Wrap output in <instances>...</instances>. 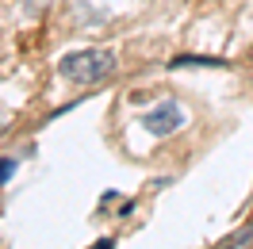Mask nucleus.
<instances>
[{
	"label": "nucleus",
	"instance_id": "obj_1",
	"mask_svg": "<svg viewBox=\"0 0 253 249\" xmlns=\"http://www.w3.org/2000/svg\"><path fill=\"white\" fill-rule=\"evenodd\" d=\"M58 73L65 81H73V84H96V81H104L115 73V54L111 50H73V54H65L62 62H58Z\"/></svg>",
	"mask_w": 253,
	"mask_h": 249
},
{
	"label": "nucleus",
	"instance_id": "obj_2",
	"mask_svg": "<svg viewBox=\"0 0 253 249\" xmlns=\"http://www.w3.org/2000/svg\"><path fill=\"white\" fill-rule=\"evenodd\" d=\"M142 123H146V130H150L154 138H169V134H176V130L184 126V111H180V104L169 100V104H158Z\"/></svg>",
	"mask_w": 253,
	"mask_h": 249
},
{
	"label": "nucleus",
	"instance_id": "obj_3",
	"mask_svg": "<svg viewBox=\"0 0 253 249\" xmlns=\"http://www.w3.org/2000/svg\"><path fill=\"white\" fill-rule=\"evenodd\" d=\"M173 69H184V65H192V69H200V65H207V69H219V65H230L222 62V58H200V54H180V58H173Z\"/></svg>",
	"mask_w": 253,
	"mask_h": 249
},
{
	"label": "nucleus",
	"instance_id": "obj_4",
	"mask_svg": "<svg viewBox=\"0 0 253 249\" xmlns=\"http://www.w3.org/2000/svg\"><path fill=\"white\" fill-rule=\"evenodd\" d=\"M222 246H226V249H253V222H246L242 230H234Z\"/></svg>",
	"mask_w": 253,
	"mask_h": 249
},
{
	"label": "nucleus",
	"instance_id": "obj_5",
	"mask_svg": "<svg viewBox=\"0 0 253 249\" xmlns=\"http://www.w3.org/2000/svg\"><path fill=\"white\" fill-rule=\"evenodd\" d=\"M12 172H16V157H0V188L12 180Z\"/></svg>",
	"mask_w": 253,
	"mask_h": 249
},
{
	"label": "nucleus",
	"instance_id": "obj_6",
	"mask_svg": "<svg viewBox=\"0 0 253 249\" xmlns=\"http://www.w3.org/2000/svg\"><path fill=\"white\" fill-rule=\"evenodd\" d=\"M100 249H111V242H100Z\"/></svg>",
	"mask_w": 253,
	"mask_h": 249
},
{
	"label": "nucleus",
	"instance_id": "obj_7",
	"mask_svg": "<svg viewBox=\"0 0 253 249\" xmlns=\"http://www.w3.org/2000/svg\"><path fill=\"white\" fill-rule=\"evenodd\" d=\"M0 130H4V119H0Z\"/></svg>",
	"mask_w": 253,
	"mask_h": 249
}]
</instances>
